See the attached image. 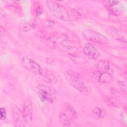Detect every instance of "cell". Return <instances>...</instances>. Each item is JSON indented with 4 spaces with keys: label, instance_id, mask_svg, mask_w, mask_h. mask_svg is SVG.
Masks as SVG:
<instances>
[{
    "label": "cell",
    "instance_id": "cell-1",
    "mask_svg": "<svg viewBox=\"0 0 127 127\" xmlns=\"http://www.w3.org/2000/svg\"><path fill=\"white\" fill-rule=\"evenodd\" d=\"M64 77L69 85L82 94L88 96L91 92V87L89 82L77 72L67 70L64 72Z\"/></svg>",
    "mask_w": 127,
    "mask_h": 127
},
{
    "label": "cell",
    "instance_id": "cell-2",
    "mask_svg": "<svg viewBox=\"0 0 127 127\" xmlns=\"http://www.w3.org/2000/svg\"><path fill=\"white\" fill-rule=\"evenodd\" d=\"M46 5L51 14L55 17L65 22L69 20V13L66 8L59 3L53 0H47Z\"/></svg>",
    "mask_w": 127,
    "mask_h": 127
},
{
    "label": "cell",
    "instance_id": "cell-3",
    "mask_svg": "<svg viewBox=\"0 0 127 127\" xmlns=\"http://www.w3.org/2000/svg\"><path fill=\"white\" fill-rule=\"evenodd\" d=\"M38 96L43 101H46L50 104H53L58 98V93L56 90L47 85L39 84L37 86Z\"/></svg>",
    "mask_w": 127,
    "mask_h": 127
},
{
    "label": "cell",
    "instance_id": "cell-4",
    "mask_svg": "<svg viewBox=\"0 0 127 127\" xmlns=\"http://www.w3.org/2000/svg\"><path fill=\"white\" fill-rule=\"evenodd\" d=\"M75 109L71 105L65 104L60 114V122L64 126H69L77 118Z\"/></svg>",
    "mask_w": 127,
    "mask_h": 127
},
{
    "label": "cell",
    "instance_id": "cell-5",
    "mask_svg": "<svg viewBox=\"0 0 127 127\" xmlns=\"http://www.w3.org/2000/svg\"><path fill=\"white\" fill-rule=\"evenodd\" d=\"M21 64L23 67L30 72L37 75H41L42 67L32 59L23 57L21 60Z\"/></svg>",
    "mask_w": 127,
    "mask_h": 127
},
{
    "label": "cell",
    "instance_id": "cell-6",
    "mask_svg": "<svg viewBox=\"0 0 127 127\" xmlns=\"http://www.w3.org/2000/svg\"><path fill=\"white\" fill-rule=\"evenodd\" d=\"M83 37L87 40L101 44L109 43L108 39L105 36L91 30H85L82 32Z\"/></svg>",
    "mask_w": 127,
    "mask_h": 127
},
{
    "label": "cell",
    "instance_id": "cell-7",
    "mask_svg": "<svg viewBox=\"0 0 127 127\" xmlns=\"http://www.w3.org/2000/svg\"><path fill=\"white\" fill-rule=\"evenodd\" d=\"M34 110L32 102L29 99H26L23 103L22 115L26 124L32 123Z\"/></svg>",
    "mask_w": 127,
    "mask_h": 127
},
{
    "label": "cell",
    "instance_id": "cell-8",
    "mask_svg": "<svg viewBox=\"0 0 127 127\" xmlns=\"http://www.w3.org/2000/svg\"><path fill=\"white\" fill-rule=\"evenodd\" d=\"M11 111L14 125L16 127L25 126L26 123L24 120L22 113H21L19 108L16 105H12L11 107Z\"/></svg>",
    "mask_w": 127,
    "mask_h": 127
},
{
    "label": "cell",
    "instance_id": "cell-9",
    "mask_svg": "<svg viewBox=\"0 0 127 127\" xmlns=\"http://www.w3.org/2000/svg\"><path fill=\"white\" fill-rule=\"evenodd\" d=\"M83 51L86 56L91 60H96L100 55L98 50L91 43L86 44L83 47Z\"/></svg>",
    "mask_w": 127,
    "mask_h": 127
},
{
    "label": "cell",
    "instance_id": "cell-10",
    "mask_svg": "<svg viewBox=\"0 0 127 127\" xmlns=\"http://www.w3.org/2000/svg\"><path fill=\"white\" fill-rule=\"evenodd\" d=\"M93 77L96 81L101 84H110L113 81L112 75L108 72H99L97 71L93 74Z\"/></svg>",
    "mask_w": 127,
    "mask_h": 127
},
{
    "label": "cell",
    "instance_id": "cell-11",
    "mask_svg": "<svg viewBox=\"0 0 127 127\" xmlns=\"http://www.w3.org/2000/svg\"><path fill=\"white\" fill-rule=\"evenodd\" d=\"M106 115V111L103 108L96 107L92 111V116L95 119L104 118Z\"/></svg>",
    "mask_w": 127,
    "mask_h": 127
},
{
    "label": "cell",
    "instance_id": "cell-12",
    "mask_svg": "<svg viewBox=\"0 0 127 127\" xmlns=\"http://www.w3.org/2000/svg\"><path fill=\"white\" fill-rule=\"evenodd\" d=\"M40 76H42L43 79H44V80L50 82L54 81L55 78V75L53 72L45 67H42V70Z\"/></svg>",
    "mask_w": 127,
    "mask_h": 127
},
{
    "label": "cell",
    "instance_id": "cell-13",
    "mask_svg": "<svg viewBox=\"0 0 127 127\" xmlns=\"http://www.w3.org/2000/svg\"><path fill=\"white\" fill-rule=\"evenodd\" d=\"M110 68V63L106 60H101L97 64V71L99 72H108Z\"/></svg>",
    "mask_w": 127,
    "mask_h": 127
},
{
    "label": "cell",
    "instance_id": "cell-14",
    "mask_svg": "<svg viewBox=\"0 0 127 127\" xmlns=\"http://www.w3.org/2000/svg\"><path fill=\"white\" fill-rule=\"evenodd\" d=\"M105 101L107 105L110 107H119L121 105L120 101L118 99L114 97H107L105 98Z\"/></svg>",
    "mask_w": 127,
    "mask_h": 127
},
{
    "label": "cell",
    "instance_id": "cell-15",
    "mask_svg": "<svg viewBox=\"0 0 127 127\" xmlns=\"http://www.w3.org/2000/svg\"><path fill=\"white\" fill-rule=\"evenodd\" d=\"M56 43V39L54 37H50L47 40V45L49 47H54Z\"/></svg>",
    "mask_w": 127,
    "mask_h": 127
},
{
    "label": "cell",
    "instance_id": "cell-16",
    "mask_svg": "<svg viewBox=\"0 0 127 127\" xmlns=\"http://www.w3.org/2000/svg\"><path fill=\"white\" fill-rule=\"evenodd\" d=\"M6 118V112L4 108L1 107L0 109V119L1 121H4Z\"/></svg>",
    "mask_w": 127,
    "mask_h": 127
},
{
    "label": "cell",
    "instance_id": "cell-17",
    "mask_svg": "<svg viewBox=\"0 0 127 127\" xmlns=\"http://www.w3.org/2000/svg\"><path fill=\"white\" fill-rule=\"evenodd\" d=\"M118 86L120 87L121 90L124 92L125 94L127 92V84L124 81H119L118 82Z\"/></svg>",
    "mask_w": 127,
    "mask_h": 127
},
{
    "label": "cell",
    "instance_id": "cell-18",
    "mask_svg": "<svg viewBox=\"0 0 127 127\" xmlns=\"http://www.w3.org/2000/svg\"><path fill=\"white\" fill-rule=\"evenodd\" d=\"M121 117H122V120H123L124 122L125 123V124L126 125V122H127V117H126V113L125 112L124 113V112L123 111L121 113Z\"/></svg>",
    "mask_w": 127,
    "mask_h": 127
}]
</instances>
